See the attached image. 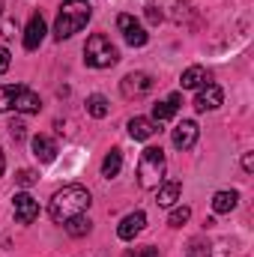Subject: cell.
<instances>
[{
    "mask_svg": "<svg viewBox=\"0 0 254 257\" xmlns=\"http://www.w3.org/2000/svg\"><path fill=\"white\" fill-rule=\"evenodd\" d=\"M180 84H183V90H200L203 84H209V72L203 66H189L180 75Z\"/></svg>",
    "mask_w": 254,
    "mask_h": 257,
    "instance_id": "obj_14",
    "label": "cell"
},
{
    "mask_svg": "<svg viewBox=\"0 0 254 257\" xmlns=\"http://www.w3.org/2000/svg\"><path fill=\"white\" fill-rule=\"evenodd\" d=\"M147 21H150V24H162V21H165V12H162L159 6H147Z\"/></svg>",
    "mask_w": 254,
    "mask_h": 257,
    "instance_id": "obj_26",
    "label": "cell"
},
{
    "mask_svg": "<svg viewBox=\"0 0 254 257\" xmlns=\"http://www.w3.org/2000/svg\"><path fill=\"white\" fill-rule=\"evenodd\" d=\"M0 30H3V36H6V39H12V36H15V21H12V18H6Z\"/></svg>",
    "mask_w": 254,
    "mask_h": 257,
    "instance_id": "obj_28",
    "label": "cell"
},
{
    "mask_svg": "<svg viewBox=\"0 0 254 257\" xmlns=\"http://www.w3.org/2000/svg\"><path fill=\"white\" fill-rule=\"evenodd\" d=\"M90 203H93V197H90V192H87L84 186H63L60 192L51 197V203H48V215H51V221L66 224L69 218L84 215V212L90 209Z\"/></svg>",
    "mask_w": 254,
    "mask_h": 257,
    "instance_id": "obj_1",
    "label": "cell"
},
{
    "mask_svg": "<svg viewBox=\"0 0 254 257\" xmlns=\"http://www.w3.org/2000/svg\"><path fill=\"white\" fill-rule=\"evenodd\" d=\"M84 60H87V66H93V69H111V66H117V60H120V51L114 48V42L105 33H93L87 39V45H84Z\"/></svg>",
    "mask_w": 254,
    "mask_h": 257,
    "instance_id": "obj_4",
    "label": "cell"
},
{
    "mask_svg": "<svg viewBox=\"0 0 254 257\" xmlns=\"http://www.w3.org/2000/svg\"><path fill=\"white\" fill-rule=\"evenodd\" d=\"M165 150L162 147H147L138 159V186L141 189H159L165 180Z\"/></svg>",
    "mask_w": 254,
    "mask_h": 257,
    "instance_id": "obj_3",
    "label": "cell"
},
{
    "mask_svg": "<svg viewBox=\"0 0 254 257\" xmlns=\"http://www.w3.org/2000/svg\"><path fill=\"white\" fill-rule=\"evenodd\" d=\"M117 27L123 30V39H126L132 48H144V45H147V39H150V36H147V30L141 27V21H138V18H132V15H126V12L117 18Z\"/></svg>",
    "mask_w": 254,
    "mask_h": 257,
    "instance_id": "obj_7",
    "label": "cell"
},
{
    "mask_svg": "<svg viewBox=\"0 0 254 257\" xmlns=\"http://www.w3.org/2000/svg\"><path fill=\"white\" fill-rule=\"evenodd\" d=\"M126 257H138V254H135V251H132V254H126Z\"/></svg>",
    "mask_w": 254,
    "mask_h": 257,
    "instance_id": "obj_33",
    "label": "cell"
},
{
    "mask_svg": "<svg viewBox=\"0 0 254 257\" xmlns=\"http://www.w3.org/2000/svg\"><path fill=\"white\" fill-rule=\"evenodd\" d=\"M153 87H156V81H153V75H147V72H132V75H126V78L120 81V90H123L126 99L147 96Z\"/></svg>",
    "mask_w": 254,
    "mask_h": 257,
    "instance_id": "obj_5",
    "label": "cell"
},
{
    "mask_svg": "<svg viewBox=\"0 0 254 257\" xmlns=\"http://www.w3.org/2000/svg\"><path fill=\"white\" fill-rule=\"evenodd\" d=\"M180 194H183V186H180L177 180H168V183H162V186L156 189V203H159V206H174V203L180 200Z\"/></svg>",
    "mask_w": 254,
    "mask_h": 257,
    "instance_id": "obj_17",
    "label": "cell"
},
{
    "mask_svg": "<svg viewBox=\"0 0 254 257\" xmlns=\"http://www.w3.org/2000/svg\"><path fill=\"white\" fill-rule=\"evenodd\" d=\"M21 87L24 84H0V114L15 105V96L21 93Z\"/></svg>",
    "mask_w": 254,
    "mask_h": 257,
    "instance_id": "obj_21",
    "label": "cell"
},
{
    "mask_svg": "<svg viewBox=\"0 0 254 257\" xmlns=\"http://www.w3.org/2000/svg\"><path fill=\"white\" fill-rule=\"evenodd\" d=\"M3 165H6V162H3V153H0V174H3Z\"/></svg>",
    "mask_w": 254,
    "mask_h": 257,
    "instance_id": "obj_32",
    "label": "cell"
},
{
    "mask_svg": "<svg viewBox=\"0 0 254 257\" xmlns=\"http://www.w3.org/2000/svg\"><path fill=\"white\" fill-rule=\"evenodd\" d=\"M180 102H183V96H180V93H171L165 102L153 105V123H165V120H171V117L180 111Z\"/></svg>",
    "mask_w": 254,
    "mask_h": 257,
    "instance_id": "obj_13",
    "label": "cell"
},
{
    "mask_svg": "<svg viewBox=\"0 0 254 257\" xmlns=\"http://www.w3.org/2000/svg\"><path fill=\"white\" fill-rule=\"evenodd\" d=\"M12 108L21 111V114H39L42 102H39V96H36L30 87H21V93L15 96V105H12Z\"/></svg>",
    "mask_w": 254,
    "mask_h": 257,
    "instance_id": "obj_16",
    "label": "cell"
},
{
    "mask_svg": "<svg viewBox=\"0 0 254 257\" xmlns=\"http://www.w3.org/2000/svg\"><path fill=\"white\" fill-rule=\"evenodd\" d=\"M90 18H93V9L87 0H63L57 9V21H54V39L57 42L72 39L75 33H81L87 27Z\"/></svg>",
    "mask_w": 254,
    "mask_h": 257,
    "instance_id": "obj_2",
    "label": "cell"
},
{
    "mask_svg": "<svg viewBox=\"0 0 254 257\" xmlns=\"http://www.w3.org/2000/svg\"><path fill=\"white\" fill-rule=\"evenodd\" d=\"M189 218H191V209H189V206H177V209L171 212L168 224H171V227H183V224H186Z\"/></svg>",
    "mask_w": 254,
    "mask_h": 257,
    "instance_id": "obj_23",
    "label": "cell"
},
{
    "mask_svg": "<svg viewBox=\"0 0 254 257\" xmlns=\"http://www.w3.org/2000/svg\"><path fill=\"white\" fill-rule=\"evenodd\" d=\"M242 168H245V174L254 171V153H245V156H242Z\"/></svg>",
    "mask_w": 254,
    "mask_h": 257,
    "instance_id": "obj_31",
    "label": "cell"
},
{
    "mask_svg": "<svg viewBox=\"0 0 254 257\" xmlns=\"http://www.w3.org/2000/svg\"><path fill=\"white\" fill-rule=\"evenodd\" d=\"M24 128H27V126H24L21 120H12V123H9V135H12V141H21V138L27 135Z\"/></svg>",
    "mask_w": 254,
    "mask_h": 257,
    "instance_id": "obj_27",
    "label": "cell"
},
{
    "mask_svg": "<svg viewBox=\"0 0 254 257\" xmlns=\"http://www.w3.org/2000/svg\"><path fill=\"white\" fill-rule=\"evenodd\" d=\"M87 114H90V117H96V120L108 117V99H105L102 93H93V96L87 99Z\"/></svg>",
    "mask_w": 254,
    "mask_h": 257,
    "instance_id": "obj_20",
    "label": "cell"
},
{
    "mask_svg": "<svg viewBox=\"0 0 254 257\" xmlns=\"http://www.w3.org/2000/svg\"><path fill=\"white\" fill-rule=\"evenodd\" d=\"M120 171H123V153L120 150H111L105 156V162H102V177L105 180H114V177H120Z\"/></svg>",
    "mask_w": 254,
    "mask_h": 257,
    "instance_id": "obj_18",
    "label": "cell"
},
{
    "mask_svg": "<svg viewBox=\"0 0 254 257\" xmlns=\"http://www.w3.org/2000/svg\"><path fill=\"white\" fill-rule=\"evenodd\" d=\"M135 254H138V257H159V248H153V245H144V248H135Z\"/></svg>",
    "mask_w": 254,
    "mask_h": 257,
    "instance_id": "obj_29",
    "label": "cell"
},
{
    "mask_svg": "<svg viewBox=\"0 0 254 257\" xmlns=\"http://www.w3.org/2000/svg\"><path fill=\"white\" fill-rule=\"evenodd\" d=\"M45 33H48V27H45V18H42V15L36 12V15L30 18L27 30H24V48H27V51H36V48L42 45Z\"/></svg>",
    "mask_w": 254,
    "mask_h": 257,
    "instance_id": "obj_11",
    "label": "cell"
},
{
    "mask_svg": "<svg viewBox=\"0 0 254 257\" xmlns=\"http://www.w3.org/2000/svg\"><path fill=\"white\" fill-rule=\"evenodd\" d=\"M209 254H212V248L206 242H200V239H194L189 245V257H209Z\"/></svg>",
    "mask_w": 254,
    "mask_h": 257,
    "instance_id": "obj_25",
    "label": "cell"
},
{
    "mask_svg": "<svg viewBox=\"0 0 254 257\" xmlns=\"http://www.w3.org/2000/svg\"><path fill=\"white\" fill-rule=\"evenodd\" d=\"M221 102H224V90L209 81V84H203V87L197 90V96H194V111H200V114H203V111H215Z\"/></svg>",
    "mask_w": 254,
    "mask_h": 257,
    "instance_id": "obj_8",
    "label": "cell"
},
{
    "mask_svg": "<svg viewBox=\"0 0 254 257\" xmlns=\"http://www.w3.org/2000/svg\"><path fill=\"white\" fill-rule=\"evenodd\" d=\"M90 227H93V221H90L87 215H75V218H69V221H66L69 236H87V233H90Z\"/></svg>",
    "mask_w": 254,
    "mask_h": 257,
    "instance_id": "obj_22",
    "label": "cell"
},
{
    "mask_svg": "<svg viewBox=\"0 0 254 257\" xmlns=\"http://www.w3.org/2000/svg\"><path fill=\"white\" fill-rule=\"evenodd\" d=\"M159 132V123H153L150 117H132L129 120V135L135 138V141H147V138H153Z\"/></svg>",
    "mask_w": 254,
    "mask_h": 257,
    "instance_id": "obj_15",
    "label": "cell"
},
{
    "mask_svg": "<svg viewBox=\"0 0 254 257\" xmlns=\"http://www.w3.org/2000/svg\"><path fill=\"white\" fill-rule=\"evenodd\" d=\"M15 183H18L21 189H30V186H36V183H39V174H36V171H30V168H24V171H18Z\"/></svg>",
    "mask_w": 254,
    "mask_h": 257,
    "instance_id": "obj_24",
    "label": "cell"
},
{
    "mask_svg": "<svg viewBox=\"0 0 254 257\" xmlns=\"http://www.w3.org/2000/svg\"><path fill=\"white\" fill-rule=\"evenodd\" d=\"M144 227H147V215H144L141 209H138V212H129L126 218L120 221V227H117V236H120L123 242H132Z\"/></svg>",
    "mask_w": 254,
    "mask_h": 257,
    "instance_id": "obj_10",
    "label": "cell"
},
{
    "mask_svg": "<svg viewBox=\"0 0 254 257\" xmlns=\"http://www.w3.org/2000/svg\"><path fill=\"white\" fill-rule=\"evenodd\" d=\"M33 156H36L42 165L54 162V159H57V141L48 138V135H36V138H33Z\"/></svg>",
    "mask_w": 254,
    "mask_h": 257,
    "instance_id": "obj_12",
    "label": "cell"
},
{
    "mask_svg": "<svg viewBox=\"0 0 254 257\" xmlns=\"http://www.w3.org/2000/svg\"><path fill=\"white\" fill-rule=\"evenodd\" d=\"M9 63H12V57H9V51L6 48H0V75L9 69Z\"/></svg>",
    "mask_w": 254,
    "mask_h": 257,
    "instance_id": "obj_30",
    "label": "cell"
},
{
    "mask_svg": "<svg viewBox=\"0 0 254 257\" xmlns=\"http://www.w3.org/2000/svg\"><path fill=\"white\" fill-rule=\"evenodd\" d=\"M197 135H200L197 123H194V120H183L180 126L174 128L171 141H174V147H177V150H191V147L197 144Z\"/></svg>",
    "mask_w": 254,
    "mask_h": 257,
    "instance_id": "obj_9",
    "label": "cell"
},
{
    "mask_svg": "<svg viewBox=\"0 0 254 257\" xmlns=\"http://www.w3.org/2000/svg\"><path fill=\"white\" fill-rule=\"evenodd\" d=\"M12 206H15V221L18 224H33L39 218V203L33 200V194L18 192L12 197Z\"/></svg>",
    "mask_w": 254,
    "mask_h": 257,
    "instance_id": "obj_6",
    "label": "cell"
},
{
    "mask_svg": "<svg viewBox=\"0 0 254 257\" xmlns=\"http://www.w3.org/2000/svg\"><path fill=\"white\" fill-rule=\"evenodd\" d=\"M236 200H239L236 192H215V197H212V209H215L218 215H224V212L236 209Z\"/></svg>",
    "mask_w": 254,
    "mask_h": 257,
    "instance_id": "obj_19",
    "label": "cell"
}]
</instances>
